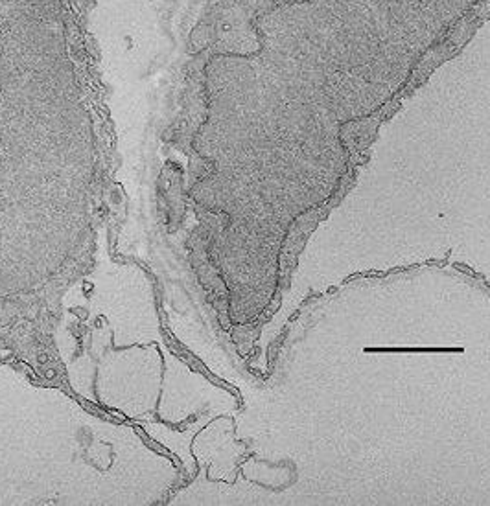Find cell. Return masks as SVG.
Returning <instances> with one entry per match:
<instances>
[{"instance_id": "6da1fadb", "label": "cell", "mask_w": 490, "mask_h": 506, "mask_svg": "<svg viewBox=\"0 0 490 506\" xmlns=\"http://www.w3.org/2000/svg\"><path fill=\"white\" fill-rule=\"evenodd\" d=\"M61 0H0V103L76 87Z\"/></svg>"}]
</instances>
